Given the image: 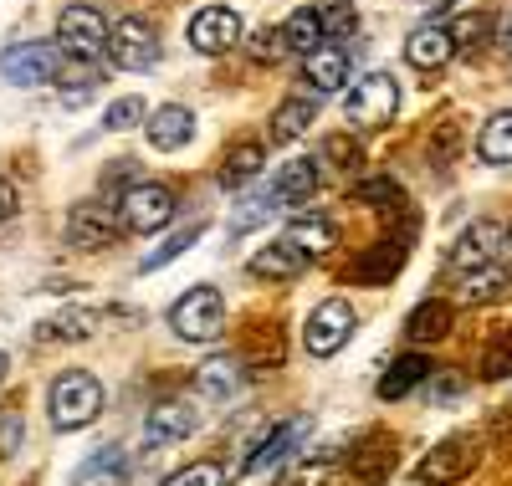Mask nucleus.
Listing matches in <instances>:
<instances>
[{"label":"nucleus","instance_id":"obj_1","mask_svg":"<svg viewBox=\"0 0 512 486\" xmlns=\"http://www.w3.org/2000/svg\"><path fill=\"white\" fill-rule=\"evenodd\" d=\"M47 410H52V425H57V430L93 425V420L103 415V384H98V374H88V369L57 374L52 389H47Z\"/></svg>","mask_w":512,"mask_h":486},{"label":"nucleus","instance_id":"obj_2","mask_svg":"<svg viewBox=\"0 0 512 486\" xmlns=\"http://www.w3.org/2000/svg\"><path fill=\"white\" fill-rule=\"evenodd\" d=\"M169 333L185 338V343H216L226 333V297L221 287H190L185 297H175L169 307Z\"/></svg>","mask_w":512,"mask_h":486},{"label":"nucleus","instance_id":"obj_3","mask_svg":"<svg viewBox=\"0 0 512 486\" xmlns=\"http://www.w3.org/2000/svg\"><path fill=\"white\" fill-rule=\"evenodd\" d=\"M400 113V82L390 72H369L364 82H354V93L344 98V118L364 134H379V128H390Z\"/></svg>","mask_w":512,"mask_h":486},{"label":"nucleus","instance_id":"obj_4","mask_svg":"<svg viewBox=\"0 0 512 486\" xmlns=\"http://www.w3.org/2000/svg\"><path fill=\"white\" fill-rule=\"evenodd\" d=\"M175 210H180L175 190H169V185H159V180H134V185L123 190V200H118L123 226H128V231H139V236H154V231H164L169 220H175Z\"/></svg>","mask_w":512,"mask_h":486},{"label":"nucleus","instance_id":"obj_5","mask_svg":"<svg viewBox=\"0 0 512 486\" xmlns=\"http://www.w3.org/2000/svg\"><path fill=\"white\" fill-rule=\"evenodd\" d=\"M108 36H113V26L103 21L98 6H88V0H77V6H67L57 16V41L72 62H98L108 52Z\"/></svg>","mask_w":512,"mask_h":486},{"label":"nucleus","instance_id":"obj_6","mask_svg":"<svg viewBox=\"0 0 512 486\" xmlns=\"http://www.w3.org/2000/svg\"><path fill=\"white\" fill-rule=\"evenodd\" d=\"M482 461V446L472 435H446L436 451H425L420 466H415V486H456L477 471Z\"/></svg>","mask_w":512,"mask_h":486},{"label":"nucleus","instance_id":"obj_7","mask_svg":"<svg viewBox=\"0 0 512 486\" xmlns=\"http://www.w3.org/2000/svg\"><path fill=\"white\" fill-rule=\"evenodd\" d=\"M354 328H359L354 307H349L344 297H328V302L313 307L308 323H303V348L313 353V359H333V353L354 338Z\"/></svg>","mask_w":512,"mask_h":486},{"label":"nucleus","instance_id":"obj_8","mask_svg":"<svg viewBox=\"0 0 512 486\" xmlns=\"http://www.w3.org/2000/svg\"><path fill=\"white\" fill-rule=\"evenodd\" d=\"M159 26L149 16H123L108 36V62L123 67V72H149L159 62Z\"/></svg>","mask_w":512,"mask_h":486},{"label":"nucleus","instance_id":"obj_9","mask_svg":"<svg viewBox=\"0 0 512 486\" xmlns=\"http://www.w3.org/2000/svg\"><path fill=\"white\" fill-rule=\"evenodd\" d=\"M128 226H123V215H118V205H103V200H77L72 210H67V241L77 246V251H108V246H118V236H123Z\"/></svg>","mask_w":512,"mask_h":486},{"label":"nucleus","instance_id":"obj_10","mask_svg":"<svg viewBox=\"0 0 512 486\" xmlns=\"http://www.w3.org/2000/svg\"><path fill=\"white\" fill-rule=\"evenodd\" d=\"M62 57L67 52L52 47V41H16V47L0 52V77L16 87H41L62 72Z\"/></svg>","mask_w":512,"mask_h":486},{"label":"nucleus","instance_id":"obj_11","mask_svg":"<svg viewBox=\"0 0 512 486\" xmlns=\"http://www.w3.org/2000/svg\"><path fill=\"white\" fill-rule=\"evenodd\" d=\"M502 246H507V226L502 220H472L461 236H456V246H451V272H482V267H497V256H502Z\"/></svg>","mask_w":512,"mask_h":486},{"label":"nucleus","instance_id":"obj_12","mask_svg":"<svg viewBox=\"0 0 512 486\" xmlns=\"http://www.w3.org/2000/svg\"><path fill=\"white\" fill-rule=\"evenodd\" d=\"M236 41H241V16L231 6H200L190 16V47L200 57H221V52L236 47Z\"/></svg>","mask_w":512,"mask_h":486},{"label":"nucleus","instance_id":"obj_13","mask_svg":"<svg viewBox=\"0 0 512 486\" xmlns=\"http://www.w3.org/2000/svg\"><path fill=\"white\" fill-rule=\"evenodd\" d=\"M405 256H410L405 236L374 241L364 256H354V261H349V277H344V282H354V287H390V277L405 267Z\"/></svg>","mask_w":512,"mask_h":486},{"label":"nucleus","instance_id":"obj_14","mask_svg":"<svg viewBox=\"0 0 512 486\" xmlns=\"http://www.w3.org/2000/svg\"><path fill=\"white\" fill-rule=\"evenodd\" d=\"M308 430H313V420L308 415H292V420H282L262 446H256L251 456H246V476H267L272 466H282V461H292L297 456V446L308 440Z\"/></svg>","mask_w":512,"mask_h":486},{"label":"nucleus","instance_id":"obj_15","mask_svg":"<svg viewBox=\"0 0 512 486\" xmlns=\"http://www.w3.org/2000/svg\"><path fill=\"white\" fill-rule=\"evenodd\" d=\"M451 57H456V36H451V26H441V21H425V26H415V31L405 36V62H410L415 72H441Z\"/></svg>","mask_w":512,"mask_h":486},{"label":"nucleus","instance_id":"obj_16","mask_svg":"<svg viewBox=\"0 0 512 486\" xmlns=\"http://www.w3.org/2000/svg\"><path fill=\"white\" fill-rule=\"evenodd\" d=\"M195 430H200V410L190 400H159L144 420V446H175Z\"/></svg>","mask_w":512,"mask_h":486},{"label":"nucleus","instance_id":"obj_17","mask_svg":"<svg viewBox=\"0 0 512 486\" xmlns=\"http://www.w3.org/2000/svg\"><path fill=\"white\" fill-rule=\"evenodd\" d=\"M98 328H108V313H93V307H67V313H52L36 323V343H82Z\"/></svg>","mask_w":512,"mask_h":486},{"label":"nucleus","instance_id":"obj_18","mask_svg":"<svg viewBox=\"0 0 512 486\" xmlns=\"http://www.w3.org/2000/svg\"><path fill=\"white\" fill-rule=\"evenodd\" d=\"M144 134H149V144H154L159 154H175V149H185V144L195 139V113H190L185 103H164V108L149 113Z\"/></svg>","mask_w":512,"mask_h":486},{"label":"nucleus","instance_id":"obj_19","mask_svg":"<svg viewBox=\"0 0 512 486\" xmlns=\"http://www.w3.org/2000/svg\"><path fill=\"white\" fill-rule=\"evenodd\" d=\"M303 267H308V256L297 251L287 236L267 241L262 251H251V261H246V272L251 277H267V282H292V277H303Z\"/></svg>","mask_w":512,"mask_h":486},{"label":"nucleus","instance_id":"obj_20","mask_svg":"<svg viewBox=\"0 0 512 486\" xmlns=\"http://www.w3.org/2000/svg\"><path fill=\"white\" fill-rule=\"evenodd\" d=\"M390 471H395V446H390V435H364L359 446L349 451V476L364 481V486L390 481Z\"/></svg>","mask_w":512,"mask_h":486},{"label":"nucleus","instance_id":"obj_21","mask_svg":"<svg viewBox=\"0 0 512 486\" xmlns=\"http://www.w3.org/2000/svg\"><path fill=\"white\" fill-rule=\"evenodd\" d=\"M303 82L313 87V93H338V87L349 82V47H338V41H328L323 52L303 57Z\"/></svg>","mask_w":512,"mask_h":486},{"label":"nucleus","instance_id":"obj_22","mask_svg":"<svg viewBox=\"0 0 512 486\" xmlns=\"http://www.w3.org/2000/svg\"><path fill=\"white\" fill-rule=\"evenodd\" d=\"M246 384V369L236 353H216V359H205L195 369V389L205 394V400H231V394Z\"/></svg>","mask_w":512,"mask_h":486},{"label":"nucleus","instance_id":"obj_23","mask_svg":"<svg viewBox=\"0 0 512 486\" xmlns=\"http://www.w3.org/2000/svg\"><path fill=\"white\" fill-rule=\"evenodd\" d=\"M431 374H436V364L425 359V353H405V359H395V364H390V374H384V379L374 384V394L395 405V400H405V394H410L415 384H431Z\"/></svg>","mask_w":512,"mask_h":486},{"label":"nucleus","instance_id":"obj_24","mask_svg":"<svg viewBox=\"0 0 512 486\" xmlns=\"http://www.w3.org/2000/svg\"><path fill=\"white\" fill-rule=\"evenodd\" d=\"M313 118H318V103L308 98V93H297V98H282L277 108H272V144H292V139H303L308 128H313Z\"/></svg>","mask_w":512,"mask_h":486},{"label":"nucleus","instance_id":"obj_25","mask_svg":"<svg viewBox=\"0 0 512 486\" xmlns=\"http://www.w3.org/2000/svg\"><path fill=\"white\" fill-rule=\"evenodd\" d=\"M451 323H456L451 302H446V297H425L415 313L405 318V338H410V343H441V338L451 333Z\"/></svg>","mask_w":512,"mask_h":486},{"label":"nucleus","instance_id":"obj_26","mask_svg":"<svg viewBox=\"0 0 512 486\" xmlns=\"http://www.w3.org/2000/svg\"><path fill=\"white\" fill-rule=\"evenodd\" d=\"M313 190H318V159H287V164L272 174L277 205H303Z\"/></svg>","mask_w":512,"mask_h":486},{"label":"nucleus","instance_id":"obj_27","mask_svg":"<svg viewBox=\"0 0 512 486\" xmlns=\"http://www.w3.org/2000/svg\"><path fill=\"white\" fill-rule=\"evenodd\" d=\"M287 241L303 251L308 261H318V256H328L338 246V226H333L328 215H297L292 226H287Z\"/></svg>","mask_w":512,"mask_h":486},{"label":"nucleus","instance_id":"obj_28","mask_svg":"<svg viewBox=\"0 0 512 486\" xmlns=\"http://www.w3.org/2000/svg\"><path fill=\"white\" fill-rule=\"evenodd\" d=\"M262 164H267V144H262V139L231 144L226 159H221V185H226V190H241L246 180H256V174H262Z\"/></svg>","mask_w":512,"mask_h":486},{"label":"nucleus","instance_id":"obj_29","mask_svg":"<svg viewBox=\"0 0 512 486\" xmlns=\"http://www.w3.org/2000/svg\"><path fill=\"white\" fill-rule=\"evenodd\" d=\"M477 159L492 164V169H507V164H512V108H502V113H492V118L482 123Z\"/></svg>","mask_w":512,"mask_h":486},{"label":"nucleus","instance_id":"obj_30","mask_svg":"<svg viewBox=\"0 0 512 486\" xmlns=\"http://www.w3.org/2000/svg\"><path fill=\"white\" fill-rule=\"evenodd\" d=\"M282 36H287V52H303V57H313V52H323L328 47V31H323V21H318V6L308 11H292L287 21H282Z\"/></svg>","mask_w":512,"mask_h":486},{"label":"nucleus","instance_id":"obj_31","mask_svg":"<svg viewBox=\"0 0 512 486\" xmlns=\"http://www.w3.org/2000/svg\"><path fill=\"white\" fill-rule=\"evenodd\" d=\"M118 481H123V451L118 446L93 451L88 461L72 471V486H118Z\"/></svg>","mask_w":512,"mask_h":486},{"label":"nucleus","instance_id":"obj_32","mask_svg":"<svg viewBox=\"0 0 512 486\" xmlns=\"http://www.w3.org/2000/svg\"><path fill=\"white\" fill-rule=\"evenodd\" d=\"M507 292H512V272H502V267H482V272L461 277V302H497Z\"/></svg>","mask_w":512,"mask_h":486},{"label":"nucleus","instance_id":"obj_33","mask_svg":"<svg viewBox=\"0 0 512 486\" xmlns=\"http://www.w3.org/2000/svg\"><path fill=\"white\" fill-rule=\"evenodd\" d=\"M205 236V220H190V226L185 231H175V236H164L149 256H144V272H159V267H169V261H175V256H185L195 241Z\"/></svg>","mask_w":512,"mask_h":486},{"label":"nucleus","instance_id":"obj_34","mask_svg":"<svg viewBox=\"0 0 512 486\" xmlns=\"http://www.w3.org/2000/svg\"><path fill=\"white\" fill-rule=\"evenodd\" d=\"M144 123H149L144 98H113L103 108V128H108V134H128V128H144Z\"/></svg>","mask_w":512,"mask_h":486},{"label":"nucleus","instance_id":"obj_35","mask_svg":"<svg viewBox=\"0 0 512 486\" xmlns=\"http://www.w3.org/2000/svg\"><path fill=\"white\" fill-rule=\"evenodd\" d=\"M318 21H323L328 41H344L359 26V11H354V0H318Z\"/></svg>","mask_w":512,"mask_h":486},{"label":"nucleus","instance_id":"obj_36","mask_svg":"<svg viewBox=\"0 0 512 486\" xmlns=\"http://www.w3.org/2000/svg\"><path fill=\"white\" fill-rule=\"evenodd\" d=\"M359 205H369V210H395V205H405V195H400V185L390 180V174H374V180H359Z\"/></svg>","mask_w":512,"mask_h":486},{"label":"nucleus","instance_id":"obj_37","mask_svg":"<svg viewBox=\"0 0 512 486\" xmlns=\"http://www.w3.org/2000/svg\"><path fill=\"white\" fill-rule=\"evenodd\" d=\"M164 486H231V476H226V466H216V461H195V466L175 471Z\"/></svg>","mask_w":512,"mask_h":486},{"label":"nucleus","instance_id":"obj_38","mask_svg":"<svg viewBox=\"0 0 512 486\" xmlns=\"http://www.w3.org/2000/svg\"><path fill=\"white\" fill-rule=\"evenodd\" d=\"M272 210H282V205H277V195H272V185H267V190H251V195L241 200V210H236V231H251L256 220L272 215Z\"/></svg>","mask_w":512,"mask_h":486},{"label":"nucleus","instance_id":"obj_39","mask_svg":"<svg viewBox=\"0 0 512 486\" xmlns=\"http://www.w3.org/2000/svg\"><path fill=\"white\" fill-rule=\"evenodd\" d=\"M487 31H492V16H461L456 26H451V36H456V52H472V47H482L487 41Z\"/></svg>","mask_w":512,"mask_h":486},{"label":"nucleus","instance_id":"obj_40","mask_svg":"<svg viewBox=\"0 0 512 486\" xmlns=\"http://www.w3.org/2000/svg\"><path fill=\"white\" fill-rule=\"evenodd\" d=\"M21 440H26V420H21L16 405H6V410H0V456H16Z\"/></svg>","mask_w":512,"mask_h":486},{"label":"nucleus","instance_id":"obj_41","mask_svg":"<svg viewBox=\"0 0 512 486\" xmlns=\"http://www.w3.org/2000/svg\"><path fill=\"white\" fill-rule=\"evenodd\" d=\"M507 374H512V333L497 338L487 348V359H482V379H507Z\"/></svg>","mask_w":512,"mask_h":486},{"label":"nucleus","instance_id":"obj_42","mask_svg":"<svg viewBox=\"0 0 512 486\" xmlns=\"http://www.w3.org/2000/svg\"><path fill=\"white\" fill-rule=\"evenodd\" d=\"M282 52H287L282 26H262V31H256V41H251V57H256V62H277Z\"/></svg>","mask_w":512,"mask_h":486},{"label":"nucleus","instance_id":"obj_43","mask_svg":"<svg viewBox=\"0 0 512 486\" xmlns=\"http://www.w3.org/2000/svg\"><path fill=\"white\" fill-rule=\"evenodd\" d=\"M323 159H338V169H354V164H359V144H349L344 134H333V139L323 144Z\"/></svg>","mask_w":512,"mask_h":486},{"label":"nucleus","instance_id":"obj_44","mask_svg":"<svg viewBox=\"0 0 512 486\" xmlns=\"http://www.w3.org/2000/svg\"><path fill=\"white\" fill-rule=\"evenodd\" d=\"M16 210H21V195H16V185H11V180H0V226H11V220H16Z\"/></svg>","mask_w":512,"mask_h":486},{"label":"nucleus","instance_id":"obj_45","mask_svg":"<svg viewBox=\"0 0 512 486\" xmlns=\"http://www.w3.org/2000/svg\"><path fill=\"white\" fill-rule=\"evenodd\" d=\"M451 394H461V379L456 374H431V400H451Z\"/></svg>","mask_w":512,"mask_h":486},{"label":"nucleus","instance_id":"obj_46","mask_svg":"<svg viewBox=\"0 0 512 486\" xmlns=\"http://www.w3.org/2000/svg\"><path fill=\"white\" fill-rule=\"evenodd\" d=\"M497 41H502V57H507V67H512V21H502V31H497Z\"/></svg>","mask_w":512,"mask_h":486},{"label":"nucleus","instance_id":"obj_47","mask_svg":"<svg viewBox=\"0 0 512 486\" xmlns=\"http://www.w3.org/2000/svg\"><path fill=\"white\" fill-rule=\"evenodd\" d=\"M410 6H425V11H446L451 0H410Z\"/></svg>","mask_w":512,"mask_h":486},{"label":"nucleus","instance_id":"obj_48","mask_svg":"<svg viewBox=\"0 0 512 486\" xmlns=\"http://www.w3.org/2000/svg\"><path fill=\"white\" fill-rule=\"evenodd\" d=\"M0 379H6V348H0Z\"/></svg>","mask_w":512,"mask_h":486},{"label":"nucleus","instance_id":"obj_49","mask_svg":"<svg viewBox=\"0 0 512 486\" xmlns=\"http://www.w3.org/2000/svg\"><path fill=\"white\" fill-rule=\"evenodd\" d=\"M507 246H512V231H507Z\"/></svg>","mask_w":512,"mask_h":486}]
</instances>
